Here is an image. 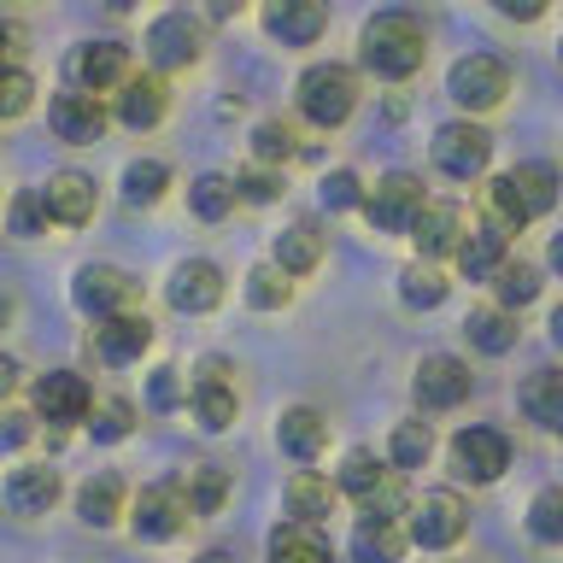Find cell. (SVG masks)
I'll return each mask as SVG.
<instances>
[{
  "label": "cell",
  "mask_w": 563,
  "mask_h": 563,
  "mask_svg": "<svg viewBox=\"0 0 563 563\" xmlns=\"http://www.w3.org/2000/svg\"><path fill=\"white\" fill-rule=\"evenodd\" d=\"M387 475H394V470H382V464H376V452H364V446H358V452H346V464H341V475H334V487H341L346 499H358V505H364L369 493L387 482Z\"/></svg>",
  "instance_id": "f35d334b"
},
{
  "label": "cell",
  "mask_w": 563,
  "mask_h": 563,
  "mask_svg": "<svg viewBox=\"0 0 563 563\" xmlns=\"http://www.w3.org/2000/svg\"><path fill=\"white\" fill-rule=\"evenodd\" d=\"M7 317H12V294H0V323H7Z\"/></svg>",
  "instance_id": "91938a15"
},
{
  "label": "cell",
  "mask_w": 563,
  "mask_h": 563,
  "mask_svg": "<svg viewBox=\"0 0 563 563\" xmlns=\"http://www.w3.org/2000/svg\"><path fill=\"white\" fill-rule=\"evenodd\" d=\"M18 376H24V369H18V358H12V352H0V405L18 394Z\"/></svg>",
  "instance_id": "db71d44e"
},
{
  "label": "cell",
  "mask_w": 563,
  "mask_h": 563,
  "mask_svg": "<svg viewBox=\"0 0 563 563\" xmlns=\"http://www.w3.org/2000/svg\"><path fill=\"white\" fill-rule=\"evenodd\" d=\"M452 470L464 475L470 487L499 482V475L510 470V440H505L499 429H482V422H470V429L452 434Z\"/></svg>",
  "instance_id": "30bf717a"
},
{
  "label": "cell",
  "mask_w": 563,
  "mask_h": 563,
  "mask_svg": "<svg viewBox=\"0 0 563 563\" xmlns=\"http://www.w3.org/2000/svg\"><path fill=\"white\" fill-rule=\"evenodd\" d=\"M487 211H493L487 223H499L505 235H510V229H528V223H534V211H528L522 188L510 183V170H505V176H493V183H487Z\"/></svg>",
  "instance_id": "8d00e7d4"
},
{
  "label": "cell",
  "mask_w": 563,
  "mask_h": 563,
  "mask_svg": "<svg viewBox=\"0 0 563 563\" xmlns=\"http://www.w3.org/2000/svg\"><path fill=\"white\" fill-rule=\"evenodd\" d=\"M358 59H364L369 77L405 82L422 70V59H429V35H422V24L411 12H376L358 35Z\"/></svg>",
  "instance_id": "6da1fadb"
},
{
  "label": "cell",
  "mask_w": 563,
  "mask_h": 563,
  "mask_svg": "<svg viewBox=\"0 0 563 563\" xmlns=\"http://www.w3.org/2000/svg\"><path fill=\"white\" fill-rule=\"evenodd\" d=\"M434 452V434L429 422L411 417V422H394V440H387V457H394V470H422Z\"/></svg>",
  "instance_id": "74e56055"
},
{
  "label": "cell",
  "mask_w": 563,
  "mask_h": 563,
  "mask_svg": "<svg viewBox=\"0 0 563 563\" xmlns=\"http://www.w3.org/2000/svg\"><path fill=\"white\" fill-rule=\"evenodd\" d=\"M558 53H563V47H558Z\"/></svg>",
  "instance_id": "94428289"
},
{
  "label": "cell",
  "mask_w": 563,
  "mask_h": 563,
  "mask_svg": "<svg viewBox=\"0 0 563 563\" xmlns=\"http://www.w3.org/2000/svg\"><path fill=\"white\" fill-rule=\"evenodd\" d=\"M246 299H253L258 311H282L294 299V282L276 271V264H258V271H246Z\"/></svg>",
  "instance_id": "f6af8a7d"
},
{
  "label": "cell",
  "mask_w": 563,
  "mask_h": 563,
  "mask_svg": "<svg viewBox=\"0 0 563 563\" xmlns=\"http://www.w3.org/2000/svg\"><path fill=\"white\" fill-rule=\"evenodd\" d=\"M70 306H77L88 323H106V317L135 311V282L118 271V264H82L70 276Z\"/></svg>",
  "instance_id": "8992f818"
},
{
  "label": "cell",
  "mask_w": 563,
  "mask_h": 563,
  "mask_svg": "<svg viewBox=\"0 0 563 563\" xmlns=\"http://www.w3.org/2000/svg\"><path fill=\"white\" fill-rule=\"evenodd\" d=\"M88 440L95 446H118V440H130L135 434V399H123V394H106L95 399V411H88Z\"/></svg>",
  "instance_id": "f546056e"
},
{
  "label": "cell",
  "mask_w": 563,
  "mask_h": 563,
  "mask_svg": "<svg viewBox=\"0 0 563 563\" xmlns=\"http://www.w3.org/2000/svg\"><path fill=\"white\" fill-rule=\"evenodd\" d=\"M276 446L288 452L294 464H317V457L329 452V417L317 411V405H294V411H282Z\"/></svg>",
  "instance_id": "44dd1931"
},
{
  "label": "cell",
  "mask_w": 563,
  "mask_h": 563,
  "mask_svg": "<svg viewBox=\"0 0 563 563\" xmlns=\"http://www.w3.org/2000/svg\"><path fill=\"white\" fill-rule=\"evenodd\" d=\"M30 405L53 429H70V422H88V411H95V387L77 369H47V376L30 382Z\"/></svg>",
  "instance_id": "9c48e42d"
},
{
  "label": "cell",
  "mask_w": 563,
  "mask_h": 563,
  "mask_svg": "<svg viewBox=\"0 0 563 563\" xmlns=\"http://www.w3.org/2000/svg\"><path fill=\"white\" fill-rule=\"evenodd\" d=\"M188 405H194V417H200V429H211V434H223L229 422L241 417V394H235V382H229V369L218 358L200 364V376L188 387Z\"/></svg>",
  "instance_id": "e0dca14e"
},
{
  "label": "cell",
  "mask_w": 563,
  "mask_h": 563,
  "mask_svg": "<svg viewBox=\"0 0 563 563\" xmlns=\"http://www.w3.org/2000/svg\"><path fill=\"white\" fill-rule=\"evenodd\" d=\"M493 294H499V311L517 317L522 306H534V299H540V271L528 258H505L499 276H493Z\"/></svg>",
  "instance_id": "836d02e7"
},
{
  "label": "cell",
  "mask_w": 563,
  "mask_h": 563,
  "mask_svg": "<svg viewBox=\"0 0 563 563\" xmlns=\"http://www.w3.org/2000/svg\"><path fill=\"white\" fill-rule=\"evenodd\" d=\"M183 493H188L194 517H218L223 499H229V470H223V464H194V470L183 475Z\"/></svg>",
  "instance_id": "d590c367"
},
{
  "label": "cell",
  "mask_w": 563,
  "mask_h": 563,
  "mask_svg": "<svg viewBox=\"0 0 563 563\" xmlns=\"http://www.w3.org/2000/svg\"><path fill=\"white\" fill-rule=\"evenodd\" d=\"M317 194H323V206H329V211H358L369 188H364L352 170H329V176H323V188H317Z\"/></svg>",
  "instance_id": "c3c4849f"
},
{
  "label": "cell",
  "mask_w": 563,
  "mask_h": 563,
  "mask_svg": "<svg viewBox=\"0 0 563 563\" xmlns=\"http://www.w3.org/2000/svg\"><path fill=\"white\" fill-rule=\"evenodd\" d=\"M271 563H334L329 558V540L306 522H282L271 534Z\"/></svg>",
  "instance_id": "1f68e13d"
},
{
  "label": "cell",
  "mask_w": 563,
  "mask_h": 563,
  "mask_svg": "<svg viewBox=\"0 0 563 563\" xmlns=\"http://www.w3.org/2000/svg\"><path fill=\"white\" fill-rule=\"evenodd\" d=\"M47 206H42V188H18L12 200H7V229L18 241H35V235H47Z\"/></svg>",
  "instance_id": "b9f144b4"
},
{
  "label": "cell",
  "mask_w": 563,
  "mask_h": 563,
  "mask_svg": "<svg viewBox=\"0 0 563 563\" xmlns=\"http://www.w3.org/2000/svg\"><path fill=\"white\" fill-rule=\"evenodd\" d=\"M422 211H429V194H422V183L411 170H387L382 183L364 194V218H369V229H382V235H411Z\"/></svg>",
  "instance_id": "3957f363"
},
{
  "label": "cell",
  "mask_w": 563,
  "mask_h": 563,
  "mask_svg": "<svg viewBox=\"0 0 563 563\" xmlns=\"http://www.w3.org/2000/svg\"><path fill=\"white\" fill-rule=\"evenodd\" d=\"M446 288H452V282L440 276L434 264H411V271L399 276V299H405L411 311H434L440 299H446Z\"/></svg>",
  "instance_id": "60d3db41"
},
{
  "label": "cell",
  "mask_w": 563,
  "mask_h": 563,
  "mask_svg": "<svg viewBox=\"0 0 563 563\" xmlns=\"http://www.w3.org/2000/svg\"><path fill=\"white\" fill-rule=\"evenodd\" d=\"M271 264H276L282 276H311L317 264H323V235H317L311 223H288L271 241Z\"/></svg>",
  "instance_id": "83f0119b"
},
{
  "label": "cell",
  "mask_w": 563,
  "mask_h": 563,
  "mask_svg": "<svg viewBox=\"0 0 563 563\" xmlns=\"http://www.w3.org/2000/svg\"><path fill=\"white\" fill-rule=\"evenodd\" d=\"M170 306L183 311V317H206V311H218L223 306V294H229V282L223 271L211 258H188V264H176L170 271Z\"/></svg>",
  "instance_id": "2e32d148"
},
{
  "label": "cell",
  "mask_w": 563,
  "mask_h": 563,
  "mask_svg": "<svg viewBox=\"0 0 563 563\" xmlns=\"http://www.w3.org/2000/svg\"><path fill=\"white\" fill-rule=\"evenodd\" d=\"M18 47H24V35H18L12 18H0V70H12V65H18Z\"/></svg>",
  "instance_id": "f5cc1de1"
},
{
  "label": "cell",
  "mask_w": 563,
  "mask_h": 563,
  "mask_svg": "<svg viewBox=\"0 0 563 563\" xmlns=\"http://www.w3.org/2000/svg\"><path fill=\"white\" fill-rule=\"evenodd\" d=\"M464 334H470V346L475 352H487V358H505L510 346H517V317L499 311V306H482V311H470L464 317Z\"/></svg>",
  "instance_id": "f1b7e54d"
},
{
  "label": "cell",
  "mask_w": 563,
  "mask_h": 563,
  "mask_svg": "<svg viewBox=\"0 0 563 563\" xmlns=\"http://www.w3.org/2000/svg\"><path fill=\"white\" fill-rule=\"evenodd\" d=\"M194 563H235V558H229V552H200Z\"/></svg>",
  "instance_id": "680465c9"
},
{
  "label": "cell",
  "mask_w": 563,
  "mask_h": 563,
  "mask_svg": "<svg viewBox=\"0 0 563 563\" xmlns=\"http://www.w3.org/2000/svg\"><path fill=\"white\" fill-rule=\"evenodd\" d=\"M470 364L464 358H452V352H434V358H422L417 364V399L429 405V411H457V405L470 399Z\"/></svg>",
  "instance_id": "ac0fdd59"
},
{
  "label": "cell",
  "mask_w": 563,
  "mask_h": 563,
  "mask_svg": "<svg viewBox=\"0 0 563 563\" xmlns=\"http://www.w3.org/2000/svg\"><path fill=\"white\" fill-rule=\"evenodd\" d=\"M510 183L522 188V200H528L534 218H545V211L558 206V170L552 165H517V170H510Z\"/></svg>",
  "instance_id": "7bdbcfd3"
},
{
  "label": "cell",
  "mask_w": 563,
  "mask_h": 563,
  "mask_svg": "<svg viewBox=\"0 0 563 563\" xmlns=\"http://www.w3.org/2000/svg\"><path fill=\"white\" fill-rule=\"evenodd\" d=\"M464 235H470V218H464V206H457V200H429V211H422L417 229H411L422 264H429V258H446V253L457 258Z\"/></svg>",
  "instance_id": "ffe728a7"
},
{
  "label": "cell",
  "mask_w": 563,
  "mask_h": 563,
  "mask_svg": "<svg viewBox=\"0 0 563 563\" xmlns=\"http://www.w3.org/2000/svg\"><path fill=\"white\" fill-rule=\"evenodd\" d=\"M510 258V246H505V229L499 223H470V235L464 246H457V271H464L470 282H493L499 276V264Z\"/></svg>",
  "instance_id": "d4e9b609"
},
{
  "label": "cell",
  "mask_w": 563,
  "mask_h": 563,
  "mask_svg": "<svg viewBox=\"0 0 563 563\" xmlns=\"http://www.w3.org/2000/svg\"><path fill=\"white\" fill-rule=\"evenodd\" d=\"M528 534L540 545H563V487H540L528 499Z\"/></svg>",
  "instance_id": "ab89813d"
},
{
  "label": "cell",
  "mask_w": 563,
  "mask_h": 563,
  "mask_svg": "<svg viewBox=\"0 0 563 563\" xmlns=\"http://www.w3.org/2000/svg\"><path fill=\"white\" fill-rule=\"evenodd\" d=\"M42 206L59 229H82V223H95L100 188H95V176H82V170H53L42 183Z\"/></svg>",
  "instance_id": "9a60e30c"
},
{
  "label": "cell",
  "mask_w": 563,
  "mask_h": 563,
  "mask_svg": "<svg viewBox=\"0 0 563 563\" xmlns=\"http://www.w3.org/2000/svg\"><path fill=\"white\" fill-rule=\"evenodd\" d=\"M235 176H218V170H206V176H194L188 183V211L200 223H218V218H229V211H235Z\"/></svg>",
  "instance_id": "d6a6232c"
},
{
  "label": "cell",
  "mask_w": 563,
  "mask_h": 563,
  "mask_svg": "<svg viewBox=\"0 0 563 563\" xmlns=\"http://www.w3.org/2000/svg\"><path fill=\"white\" fill-rule=\"evenodd\" d=\"M264 30H271L282 47H311L317 35L329 30V12L317 7V0H271V7H264Z\"/></svg>",
  "instance_id": "603a6c76"
},
{
  "label": "cell",
  "mask_w": 563,
  "mask_h": 563,
  "mask_svg": "<svg viewBox=\"0 0 563 563\" xmlns=\"http://www.w3.org/2000/svg\"><path fill=\"white\" fill-rule=\"evenodd\" d=\"M188 522H194V505H188L183 482H153V487H141L135 505H130V534L147 540V545L176 540Z\"/></svg>",
  "instance_id": "277c9868"
},
{
  "label": "cell",
  "mask_w": 563,
  "mask_h": 563,
  "mask_svg": "<svg viewBox=\"0 0 563 563\" xmlns=\"http://www.w3.org/2000/svg\"><path fill=\"white\" fill-rule=\"evenodd\" d=\"M141 53H147L153 70H188V65H200V53H206L200 18H194V12H158L153 24H147V35H141Z\"/></svg>",
  "instance_id": "5b68a950"
},
{
  "label": "cell",
  "mask_w": 563,
  "mask_h": 563,
  "mask_svg": "<svg viewBox=\"0 0 563 563\" xmlns=\"http://www.w3.org/2000/svg\"><path fill=\"white\" fill-rule=\"evenodd\" d=\"M517 405H522V417L534 422V429L563 434V369H534V376L522 382Z\"/></svg>",
  "instance_id": "484cf974"
},
{
  "label": "cell",
  "mask_w": 563,
  "mask_h": 563,
  "mask_svg": "<svg viewBox=\"0 0 563 563\" xmlns=\"http://www.w3.org/2000/svg\"><path fill=\"white\" fill-rule=\"evenodd\" d=\"M35 106V77L24 65H12V70H0V123H12V118H24Z\"/></svg>",
  "instance_id": "bcb514c9"
},
{
  "label": "cell",
  "mask_w": 563,
  "mask_h": 563,
  "mask_svg": "<svg viewBox=\"0 0 563 563\" xmlns=\"http://www.w3.org/2000/svg\"><path fill=\"white\" fill-rule=\"evenodd\" d=\"M59 493H65V482L53 464H18L7 475V505L18 517H47V510L59 505Z\"/></svg>",
  "instance_id": "7402d4cb"
},
{
  "label": "cell",
  "mask_w": 563,
  "mask_h": 563,
  "mask_svg": "<svg viewBox=\"0 0 563 563\" xmlns=\"http://www.w3.org/2000/svg\"><path fill=\"white\" fill-rule=\"evenodd\" d=\"M358 510H364L369 522H399V517H405V482H399V470L387 475V482H382L376 493H369V499H364Z\"/></svg>",
  "instance_id": "7dc6e473"
},
{
  "label": "cell",
  "mask_w": 563,
  "mask_h": 563,
  "mask_svg": "<svg viewBox=\"0 0 563 563\" xmlns=\"http://www.w3.org/2000/svg\"><path fill=\"white\" fill-rule=\"evenodd\" d=\"M165 112H170V88H165L158 70H135V77L112 95V118L123 123V130H135V135L141 130H158Z\"/></svg>",
  "instance_id": "4fadbf2b"
},
{
  "label": "cell",
  "mask_w": 563,
  "mask_h": 563,
  "mask_svg": "<svg viewBox=\"0 0 563 563\" xmlns=\"http://www.w3.org/2000/svg\"><path fill=\"white\" fill-rule=\"evenodd\" d=\"M170 194V165L165 158H130L123 165V200L130 206H158Z\"/></svg>",
  "instance_id": "e575fe53"
},
{
  "label": "cell",
  "mask_w": 563,
  "mask_h": 563,
  "mask_svg": "<svg viewBox=\"0 0 563 563\" xmlns=\"http://www.w3.org/2000/svg\"><path fill=\"white\" fill-rule=\"evenodd\" d=\"M405 540H411V534H399V522L358 517V528H352V558H358V563H399Z\"/></svg>",
  "instance_id": "4dcf8cb0"
},
{
  "label": "cell",
  "mask_w": 563,
  "mask_h": 563,
  "mask_svg": "<svg viewBox=\"0 0 563 563\" xmlns=\"http://www.w3.org/2000/svg\"><path fill=\"white\" fill-rule=\"evenodd\" d=\"M464 528H470V505L452 487H434L411 505V545H422V552H452L464 540Z\"/></svg>",
  "instance_id": "52a82bcc"
},
{
  "label": "cell",
  "mask_w": 563,
  "mask_h": 563,
  "mask_svg": "<svg viewBox=\"0 0 563 563\" xmlns=\"http://www.w3.org/2000/svg\"><path fill=\"white\" fill-rule=\"evenodd\" d=\"M446 95L464 106V112H493V106H505V95H510V65L493 59V53H470V59L452 65Z\"/></svg>",
  "instance_id": "ba28073f"
},
{
  "label": "cell",
  "mask_w": 563,
  "mask_h": 563,
  "mask_svg": "<svg viewBox=\"0 0 563 563\" xmlns=\"http://www.w3.org/2000/svg\"><path fill=\"white\" fill-rule=\"evenodd\" d=\"M253 153H258V165H282V158H294L299 153V135H294V123H282V118H264L258 130H253Z\"/></svg>",
  "instance_id": "ee69618b"
},
{
  "label": "cell",
  "mask_w": 563,
  "mask_h": 563,
  "mask_svg": "<svg viewBox=\"0 0 563 563\" xmlns=\"http://www.w3.org/2000/svg\"><path fill=\"white\" fill-rule=\"evenodd\" d=\"M487 158H493V135L482 123H446V130H434V165L452 183H475L487 170Z\"/></svg>",
  "instance_id": "8fae6325"
},
{
  "label": "cell",
  "mask_w": 563,
  "mask_h": 563,
  "mask_svg": "<svg viewBox=\"0 0 563 563\" xmlns=\"http://www.w3.org/2000/svg\"><path fill=\"white\" fill-rule=\"evenodd\" d=\"M153 346V323L147 311H123V317H106V323H95V358L100 364H141V352Z\"/></svg>",
  "instance_id": "d6986e66"
},
{
  "label": "cell",
  "mask_w": 563,
  "mask_h": 563,
  "mask_svg": "<svg viewBox=\"0 0 563 563\" xmlns=\"http://www.w3.org/2000/svg\"><path fill=\"white\" fill-rule=\"evenodd\" d=\"M545 258H552V271L563 276V235H552V253H545Z\"/></svg>",
  "instance_id": "9f6ffc18"
},
{
  "label": "cell",
  "mask_w": 563,
  "mask_h": 563,
  "mask_svg": "<svg viewBox=\"0 0 563 563\" xmlns=\"http://www.w3.org/2000/svg\"><path fill=\"white\" fill-rule=\"evenodd\" d=\"M282 499H288V517H294V522L317 528V522H323L334 505H341V487H334L329 475H311V470H299L294 482H288V493H282Z\"/></svg>",
  "instance_id": "4316f807"
},
{
  "label": "cell",
  "mask_w": 563,
  "mask_h": 563,
  "mask_svg": "<svg viewBox=\"0 0 563 563\" xmlns=\"http://www.w3.org/2000/svg\"><path fill=\"white\" fill-rule=\"evenodd\" d=\"M183 399H188V387H183V369L158 364L153 376H147V405H153V411H176Z\"/></svg>",
  "instance_id": "f907efd6"
},
{
  "label": "cell",
  "mask_w": 563,
  "mask_h": 563,
  "mask_svg": "<svg viewBox=\"0 0 563 563\" xmlns=\"http://www.w3.org/2000/svg\"><path fill=\"white\" fill-rule=\"evenodd\" d=\"M235 194H241V200H253V206H271L276 194H282V170H271V165H246V170L235 176Z\"/></svg>",
  "instance_id": "681fc988"
},
{
  "label": "cell",
  "mask_w": 563,
  "mask_h": 563,
  "mask_svg": "<svg viewBox=\"0 0 563 563\" xmlns=\"http://www.w3.org/2000/svg\"><path fill=\"white\" fill-rule=\"evenodd\" d=\"M352 106H358V77H352V65H311L306 77H299V112L306 123L317 130H341L352 118Z\"/></svg>",
  "instance_id": "7a4b0ae2"
},
{
  "label": "cell",
  "mask_w": 563,
  "mask_h": 563,
  "mask_svg": "<svg viewBox=\"0 0 563 563\" xmlns=\"http://www.w3.org/2000/svg\"><path fill=\"white\" fill-rule=\"evenodd\" d=\"M552 341H558V352H563V306L552 311Z\"/></svg>",
  "instance_id": "6f0895ef"
},
{
  "label": "cell",
  "mask_w": 563,
  "mask_h": 563,
  "mask_svg": "<svg viewBox=\"0 0 563 563\" xmlns=\"http://www.w3.org/2000/svg\"><path fill=\"white\" fill-rule=\"evenodd\" d=\"M77 517L88 528H118L123 517H130V499H123V482H118L112 470L88 475V482L77 487Z\"/></svg>",
  "instance_id": "cb8c5ba5"
},
{
  "label": "cell",
  "mask_w": 563,
  "mask_h": 563,
  "mask_svg": "<svg viewBox=\"0 0 563 563\" xmlns=\"http://www.w3.org/2000/svg\"><path fill=\"white\" fill-rule=\"evenodd\" d=\"M499 12L505 18H522V24H534V18H540V7H517V0H499Z\"/></svg>",
  "instance_id": "11a10c76"
},
{
  "label": "cell",
  "mask_w": 563,
  "mask_h": 563,
  "mask_svg": "<svg viewBox=\"0 0 563 563\" xmlns=\"http://www.w3.org/2000/svg\"><path fill=\"white\" fill-rule=\"evenodd\" d=\"M30 434H35V417H30V411H12V405H0V452L30 446Z\"/></svg>",
  "instance_id": "816d5d0a"
},
{
  "label": "cell",
  "mask_w": 563,
  "mask_h": 563,
  "mask_svg": "<svg viewBox=\"0 0 563 563\" xmlns=\"http://www.w3.org/2000/svg\"><path fill=\"white\" fill-rule=\"evenodd\" d=\"M47 123H53V135H59L65 147H95V141L106 135V123H112V112H106V100L70 88V95L47 100Z\"/></svg>",
  "instance_id": "7c38bea8"
},
{
  "label": "cell",
  "mask_w": 563,
  "mask_h": 563,
  "mask_svg": "<svg viewBox=\"0 0 563 563\" xmlns=\"http://www.w3.org/2000/svg\"><path fill=\"white\" fill-rule=\"evenodd\" d=\"M70 77H77V88L82 95H118L123 82L135 77L130 70V47L123 42H82V53L70 59Z\"/></svg>",
  "instance_id": "5bb4252c"
}]
</instances>
